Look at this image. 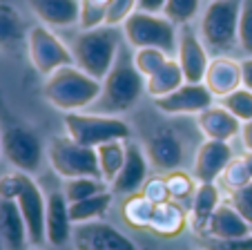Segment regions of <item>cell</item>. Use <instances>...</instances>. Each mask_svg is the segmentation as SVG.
<instances>
[{
    "instance_id": "obj_1",
    "label": "cell",
    "mask_w": 252,
    "mask_h": 250,
    "mask_svg": "<svg viewBox=\"0 0 252 250\" xmlns=\"http://www.w3.org/2000/svg\"><path fill=\"white\" fill-rule=\"evenodd\" d=\"M143 92H145V76L138 74L132 56L119 52L110 74L100 80V96L90 107V112L119 116L123 112H129L138 103Z\"/></svg>"
},
{
    "instance_id": "obj_2",
    "label": "cell",
    "mask_w": 252,
    "mask_h": 250,
    "mask_svg": "<svg viewBox=\"0 0 252 250\" xmlns=\"http://www.w3.org/2000/svg\"><path fill=\"white\" fill-rule=\"evenodd\" d=\"M123 29L119 27H96V29H81L71 38V56L74 65L90 74L92 78L103 80L110 74L116 56L121 52Z\"/></svg>"
},
{
    "instance_id": "obj_3",
    "label": "cell",
    "mask_w": 252,
    "mask_h": 250,
    "mask_svg": "<svg viewBox=\"0 0 252 250\" xmlns=\"http://www.w3.org/2000/svg\"><path fill=\"white\" fill-rule=\"evenodd\" d=\"M43 96L52 107L67 112H81L96 103L100 96V80L92 78L76 65H67L56 70L45 78Z\"/></svg>"
},
{
    "instance_id": "obj_4",
    "label": "cell",
    "mask_w": 252,
    "mask_h": 250,
    "mask_svg": "<svg viewBox=\"0 0 252 250\" xmlns=\"http://www.w3.org/2000/svg\"><path fill=\"white\" fill-rule=\"evenodd\" d=\"M63 125L71 141L87 147H98L107 141H129L134 137L127 121L96 112H67L63 114Z\"/></svg>"
},
{
    "instance_id": "obj_5",
    "label": "cell",
    "mask_w": 252,
    "mask_h": 250,
    "mask_svg": "<svg viewBox=\"0 0 252 250\" xmlns=\"http://www.w3.org/2000/svg\"><path fill=\"white\" fill-rule=\"evenodd\" d=\"M239 9L241 0H212L208 2L199 18V36L208 52L223 56L237 45Z\"/></svg>"
},
{
    "instance_id": "obj_6",
    "label": "cell",
    "mask_w": 252,
    "mask_h": 250,
    "mask_svg": "<svg viewBox=\"0 0 252 250\" xmlns=\"http://www.w3.org/2000/svg\"><path fill=\"white\" fill-rule=\"evenodd\" d=\"M125 43L134 49L141 47H157L163 49L167 56H176L179 47V27L163 14H150V11L136 9L123 25Z\"/></svg>"
},
{
    "instance_id": "obj_7",
    "label": "cell",
    "mask_w": 252,
    "mask_h": 250,
    "mask_svg": "<svg viewBox=\"0 0 252 250\" xmlns=\"http://www.w3.org/2000/svg\"><path fill=\"white\" fill-rule=\"evenodd\" d=\"M0 145H2V156L14 165V170L27 175L40 172L47 150L29 125L20 121H7L0 130Z\"/></svg>"
},
{
    "instance_id": "obj_8",
    "label": "cell",
    "mask_w": 252,
    "mask_h": 250,
    "mask_svg": "<svg viewBox=\"0 0 252 250\" xmlns=\"http://www.w3.org/2000/svg\"><path fill=\"white\" fill-rule=\"evenodd\" d=\"M47 161L61 179H74V177H98V179H103L96 147L81 145V143L71 141L67 134L49 139Z\"/></svg>"
},
{
    "instance_id": "obj_9",
    "label": "cell",
    "mask_w": 252,
    "mask_h": 250,
    "mask_svg": "<svg viewBox=\"0 0 252 250\" xmlns=\"http://www.w3.org/2000/svg\"><path fill=\"white\" fill-rule=\"evenodd\" d=\"M27 54L33 70L47 78L56 70L74 65L71 49L45 25H33L27 32Z\"/></svg>"
},
{
    "instance_id": "obj_10",
    "label": "cell",
    "mask_w": 252,
    "mask_h": 250,
    "mask_svg": "<svg viewBox=\"0 0 252 250\" xmlns=\"http://www.w3.org/2000/svg\"><path fill=\"white\" fill-rule=\"evenodd\" d=\"M71 246L76 250H138V246L125 232L100 219L74 226Z\"/></svg>"
},
{
    "instance_id": "obj_11",
    "label": "cell",
    "mask_w": 252,
    "mask_h": 250,
    "mask_svg": "<svg viewBox=\"0 0 252 250\" xmlns=\"http://www.w3.org/2000/svg\"><path fill=\"white\" fill-rule=\"evenodd\" d=\"M176 61L181 65L186 83H203L205 71L210 65V52L199 36V29L192 27V23L179 27V47H176Z\"/></svg>"
},
{
    "instance_id": "obj_12",
    "label": "cell",
    "mask_w": 252,
    "mask_h": 250,
    "mask_svg": "<svg viewBox=\"0 0 252 250\" xmlns=\"http://www.w3.org/2000/svg\"><path fill=\"white\" fill-rule=\"evenodd\" d=\"M16 203H18L20 214L25 219L32 246L47 244V239H45V208H47V201H45L43 190L33 181L32 175H25L23 188L16 197Z\"/></svg>"
},
{
    "instance_id": "obj_13",
    "label": "cell",
    "mask_w": 252,
    "mask_h": 250,
    "mask_svg": "<svg viewBox=\"0 0 252 250\" xmlns=\"http://www.w3.org/2000/svg\"><path fill=\"white\" fill-rule=\"evenodd\" d=\"M150 165L152 163L148 159V152L141 143L132 141V139L125 141V163L116 175V179L110 183V190L114 194H121V197L141 192L143 183L150 177Z\"/></svg>"
},
{
    "instance_id": "obj_14",
    "label": "cell",
    "mask_w": 252,
    "mask_h": 250,
    "mask_svg": "<svg viewBox=\"0 0 252 250\" xmlns=\"http://www.w3.org/2000/svg\"><path fill=\"white\" fill-rule=\"evenodd\" d=\"M157 109L167 116H183V114H199L205 107L214 105V94L205 87V83H183L179 90L170 92L167 96L154 99Z\"/></svg>"
},
{
    "instance_id": "obj_15",
    "label": "cell",
    "mask_w": 252,
    "mask_h": 250,
    "mask_svg": "<svg viewBox=\"0 0 252 250\" xmlns=\"http://www.w3.org/2000/svg\"><path fill=\"white\" fill-rule=\"evenodd\" d=\"M45 239L52 248H67L71 244L74 223L69 219V201L63 190H49L45 194Z\"/></svg>"
},
{
    "instance_id": "obj_16",
    "label": "cell",
    "mask_w": 252,
    "mask_h": 250,
    "mask_svg": "<svg viewBox=\"0 0 252 250\" xmlns=\"http://www.w3.org/2000/svg\"><path fill=\"white\" fill-rule=\"evenodd\" d=\"M234 152L228 141H214L205 139L199 145L192 163V175L199 183H217L223 175L225 165L232 161Z\"/></svg>"
},
{
    "instance_id": "obj_17",
    "label": "cell",
    "mask_w": 252,
    "mask_h": 250,
    "mask_svg": "<svg viewBox=\"0 0 252 250\" xmlns=\"http://www.w3.org/2000/svg\"><path fill=\"white\" fill-rule=\"evenodd\" d=\"M143 147L148 152L150 163H152L158 172L176 170V168H181L183 159H186V150H183L181 139L176 137L172 130L157 132Z\"/></svg>"
},
{
    "instance_id": "obj_18",
    "label": "cell",
    "mask_w": 252,
    "mask_h": 250,
    "mask_svg": "<svg viewBox=\"0 0 252 250\" xmlns=\"http://www.w3.org/2000/svg\"><path fill=\"white\" fill-rule=\"evenodd\" d=\"M203 83L214 94V99H221V96L243 87L241 61H237L232 56H214L208 65Z\"/></svg>"
},
{
    "instance_id": "obj_19",
    "label": "cell",
    "mask_w": 252,
    "mask_h": 250,
    "mask_svg": "<svg viewBox=\"0 0 252 250\" xmlns=\"http://www.w3.org/2000/svg\"><path fill=\"white\" fill-rule=\"evenodd\" d=\"M196 125H199L201 134L205 139H214V141H232L241 134V125L234 114H230L223 105L214 103L205 107L203 112L196 114Z\"/></svg>"
},
{
    "instance_id": "obj_20",
    "label": "cell",
    "mask_w": 252,
    "mask_h": 250,
    "mask_svg": "<svg viewBox=\"0 0 252 250\" xmlns=\"http://www.w3.org/2000/svg\"><path fill=\"white\" fill-rule=\"evenodd\" d=\"M40 25L49 29H65L78 25L81 0H27Z\"/></svg>"
},
{
    "instance_id": "obj_21",
    "label": "cell",
    "mask_w": 252,
    "mask_h": 250,
    "mask_svg": "<svg viewBox=\"0 0 252 250\" xmlns=\"http://www.w3.org/2000/svg\"><path fill=\"white\" fill-rule=\"evenodd\" d=\"M252 235V228L239 210L230 201H221V206L210 217L201 239H237V237Z\"/></svg>"
},
{
    "instance_id": "obj_22",
    "label": "cell",
    "mask_w": 252,
    "mask_h": 250,
    "mask_svg": "<svg viewBox=\"0 0 252 250\" xmlns=\"http://www.w3.org/2000/svg\"><path fill=\"white\" fill-rule=\"evenodd\" d=\"M188 226H190L188 210L181 206V201L170 199V201L158 203L154 208V214L148 230L154 232L157 237H161V239H174V237L183 235Z\"/></svg>"
},
{
    "instance_id": "obj_23",
    "label": "cell",
    "mask_w": 252,
    "mask_h": 250,
    "mask_svg": "<svg viewBox=\"0 0 252 250\" xmlns=\"http://www.w3.org/2000/svg\"><path fill=\"white\" fill-rule=\"evenodd\" d=\"M0 232L5 250H29V232L25 226V219L20 214V208L14 199H0Z\"/></svg>"
},
{
    "instance_id": "obj_24",
    "label": "cell",
    "mask_w": 252,
    "mask_h": 250,
    "mask_svg": "<svg viewBox=\"0 0 252 250\" xmlns=\"http://www.w3.org/2000/svg\"><path fill=\"white\" fill-rule=\"evenodd\" d=\"M190 228L196 237H203L205 226H208L210 217L214 214V210L221 206V190L217 183H199L196 185V192L190 199Z\"/></svg>"
},
{
    "instance_id": "obj_25",
    "label": "cell",
    "mask_w": 252,
    "mask_h": 250,
    "mask_svg": "<svg viewBox=\"0 0 252 250\" xmlns=\"http://www.w3.org/2000/svg\"><path fill=\"white\" fill-rule=\"evenodd\" d=\"M27 32L18 9L11 2L0 0V49L14 52L23 43L27 45Z\"/></svg>"
},
{
    "instance_id": "obj_26",
    "label": "cell",
    "mask_w": 252,
    "mask_h": 250,
    "mask_svg": "<svg viewBox=\"0 0 252 250\" xmlns=\"http://www.w3.org/2000/svg\"><path fill=\"white\" fill-rule=\"evenodd\" d=\"M186 83V76H183V70L179 65L174 56L167 58L152 76L145 78V94H150L152 99H161V96H167L170 92L179 90V87Z\"/></svg>"
},
{
    "instance_id": "obj_27",
    "label": "cell",
    "mask_w": 252,
    "mask_h": 250,
    "mask_svg": "<svg viewBox=\"0 0 252 250\" xmlns=\"http://www.w3.org/2000/svg\"><path fill=\"white\" fill-rule=\"evenodd\" d=\"M114 197L116 194L107 188V190H103V192L94 194V197H87V199H81V201L69 203L71 223L78 226V223H87V221H98V219L112 208Z\"/></svg>"
},
{
    "instance_id": "obj_28",
    "label": "cell",
    "mask_w": 252,
    "mask_h": 250,
    "mask_svg": "<svg viewBox=\"0 0 252 250\" xmlns=\"http://www.w3.org/2000/svg\"><path fill=\"white\" fill-rule=\"evenodd\" d=\"M154 208L157 206L143 192L127 194L123 199V206H121V219L129 228H134V230H148L154 214Z\"/></svg>"
},
{
    "instance_id": "obj_29",
    "label": "cell",
    "mask_w": 252,
    "mask_h": 250,
    "mask_svg": "<svg viewBox=\"0 0 252 250\" xmlns=\"http://www.w3.org/2000/svg\"><path fill=\"white\" fill-rule=\"evenodd\" d=\"M96 156H98V168L100 177L107 183L116 179V175L121 172L125 163V141H107L103 145L96 147Z\"/></svg>"
},
{
    "instance_id": "obj_30",
    "label": "cell",
    "mask_w": 252,
    "mask_h": 250,
    "mask_svg": "<svg viewBox=\"0 0 252 250\" xmlns=\"http://www.w3.org/2000/svg\"><path fill=\"white\" fill-rule=\"evenodd\" d=\"M107 190V181L98 177H74V179H63V194L69 203L81 201V199L94 197V194Z\"/></svg>"
},
{
    "instance_id": "obj_31",
    "label": "cell",
    "mask_w": 252,
    "mask_h": 250,
    "mask_svg": "<svg viewBox=\"0 0 252 250\" xmlns=\"http://www.w3.org/2000/svg\"><path fill=\"white\" fill-rule=\"evenodd\" d=\"M163 175H165V183H167V190H170V197L174 199V201L192 199V194L196 192L199 181L194 179L192 172H186V170H181V168H176V170L163 172Z\"/></svg>"
},
{
    "instance_id": "obj_32",
    "label": "cell",
    "mask_w": 252,
    "mask_h": 250,
    "mask_svg": "<svg viewBox=\"0 0 252 250\" xmlns=\"http://www.w3.org/2000/svg\"><path fill=\"white\" fill-rule=\"evenodd\" d=\"M219 105H223V107L228 109L230 114H234L241 123L252 121V92L248 90V87H239V90L221 96Z\"/></svg>"
},
{
    "instance_id": "obj_33",
    "label": "cell",
    "mask_w": 252,
    "mask_h": 250,
    "mask_svg": "<svg viewBox=\"0 0 252 250\" xmlns=\"http://www.w3.org/2000/svg\"><path fill=\"white\" fill-rule=\"evenodd\" d=\"M201 11V0H167L165 7H163V16L167 20L181 27V25H188L199 16Z\"/></svg>"
},
{
    "instance_id": "obj_34",
    "label": "cell",
    "mask_w": 252,
    "mask_h": 250,
    "mask_svg": "<svg viewBox=\"0 0 252 250\" xmlns=\"http://www.w3.org/2000/svg\"><path fill=\"white\" fill-rule=\"evenodd\" d=\"M250 181H252V177H250V172H248L246 159L234 154L232 161L225 165L223 175H221V185H223V188L228 190L230 194H232V192H237V190L246 188Z\"/></svg>"
},
{
    "instance_id": "obj_35",
    "label": "cell",
    "mask_w": 252,
    "mask_h": 250,
    "mask_svg": "<svg viewBox=\"0 0 252 250\" xmlns=\"http://www.w3.org/2000/svg\"><path fill=\"white\" fill-rule=\"evenodd\" d=\"M167 58H172V56H167L163 49H157V47H141V49H134V54H132L134 67H136L138 74H143L145 78L152 76Z\"/></svg>"
},
{
    "instance_id": "obj_36",
    "label": "cell",
    "mask_w": 252,
    "mask_h": 250,
    "mask_svg": "<svg viewBox=\"0 0 252 250\" xmlns=\"http://www.w3.org/2000/svg\"><path fill=\"white\" fill-rule=\"evenodd\" d=\"M107 5H110V0H81V18H78V27L81 29L103 27L105 16H107Z\"/></svg>"
},
{
    "instance_id": "obj_37",
    "label": "cell",
    "mask_w": 252,
    "mask_h": 250,
    "mask_svg": "<svg viewBox=\"0 0 252 250\" xmlns=\"http://www.w3.org/2000/svg\"><path fill=\"white\" fill-rule=\"evenodd\" d=\"M237 45L246 56H252V0H241L237 27Z\"/></svg>"
},
{
    "instance_id": "obj_38",
    "label": "cell",
    "mask_w": 252,
    "mask_h": 250,
    "mask_svg": "<svg viewBox=\"0 0 252 250\" xmlns=\"http://www.w3.org/2000/svg\"><path fill=\"white\" fill-rule=\"evenodd\" d=\"M136 9H138L136 0H110L107 16H105V25H107V27H121Z\"/></svg>"
},
{
    "instance_id": "obj_39",
    "label": "cell",
    "mask_w": 252,
    "mask_h": 250,
    "mask_svg": "<svg viewBox=\"0 0 252 250\" xmlns=\"http://www.w3.org/2000/svg\"><path fill=\"white\" fill-rule=\"evenodd\" d=\"M141 192L145 194V197L150 199V201L154 203V206H158V203H165L170 201V190H167V183H165V175H152L148 177V181L143 183Z\"/></svg>"
},
{
    "instance_id": "obj_40",
    "label": "cell",
    "mask_w": 252,
    "mask_h": 250,
    "mask_svg": "<svg viewBox=\"0 0 252 250\" xmlns=\"http://www.w3.org/2000/svg\"><path fill=\"white\" fill-rule=\"evenodd\" d=\"M230 203L237 208L239 214H241L252 228V181L246 185V188H241V190L230 194Z\"/></svg>"
},
{
    "instance_id": "obj_41",
    "label": "cell",
    "mask_w": 252,
    "mask_h": 250,
    "mask_svg": "<svg viewBox=\"0 0 252 250\" xmlns=\"http://www.w3.org/2000/svg\"><path fill=\"white\" fill-rule=\"evenodd\" d=\"M27 172H20V170H11L7 175L0 177V199H14L18 197L20 188H23V179Z\"/></svg>"
},
{
    "instance_id": "obj_42",
    "label": "cell",
    "mask_w": 252,
    "mask_h": 250,
    "mask_svg": "<svg viewBox=\"0 0 252 250\" xmlns=\"http://www.w3.org/2000/svg\"><path fill=\"white\" fill-rule=\"evenodd\" d=\"M203 250H252V235L237 239H203Z\"/></svg>"
},
{
    "instance_id": "obj_43",
    "label": "cell",
    "mask_w": 252,
    "mask_h": 250,
    "mask_svg": "<svg viewBox=\"0 0 252 250\" xmlns=\"http://www.w3.org/2000/svg\"><path fill=\"white\" fill-rule=\"evenodd\" d=\"M167 0H136V7L141 11H150V14H163Z\"/></svg>"
},
{
    "instance_id": "obj_44",
    "label": "cell",
    "mask_w": 252,
    "mask_h": 250,
    "mask_svg": "<svg viewBox=\"0 0 252 250\" xmlns=\"http://www.w3.org/2000/svg\"><path fill=\"white\" fill-rule=\"evenodd\" d=\"M241 78H243V87H248L252 92V56L241 61Z\"/></svg>"
},
{
    "instance_id": "obj_45",
    "label": "cell",
    "mask_w": 252,
    "mask_h": 250,
    "mask_svg": "<svg viewBox=\"0 0 252 250\" xmlns=\"http://www.w3.org/2000/svg\"><path fill=\"white\" fill-rule=\"evenodd\" d=\"M241 143H243V147H246L248 152H252V121H248V123H243L241 125Z\"/></svg>"
},
{
    "instance_id": "obj_46",
    "label": "cell",
    "mask_w": 252,
    "mask_h": 250,
    "mask_svg": "<svg viewBox=\"0 0 252 250\" xmlns=\"http://www.w3.org/2000/svg\"><path fill=\"white\" fill-rule=\"evenodd\" d=\"M243 159H246L248 172H250V177H252V152H248V150H246V154H243Z\"/></svg>"
},
{
    "instance_id": "obj_47",
    "label": "cell",
    "mask_w": 252,
    "mask_h": 250,
    "mask_svg": "<svg viewBox=\"0 0 252 250\" xmlns=\"http://www.w3.org/2000/svg\"><path fill=\"white\" fill-rule=\"evenodd\" d=\"M0 250H5V244H2V232H0Z\"/></svg>"
},
{
    "instance_id": "obj_48",
    "label": "cell",
    "mask_w": 252,
    "mask_h": 250,
    "mask_svg": "<svg viewBox=\"0 0 252 250\" xmlns=\"http://www.w3.org/2000/svg\"><path fill=\"white\" fill-rule=\"evenodd\" d=\"M0 156H2V145H0Z\"/></svg>"
},
{
    "instance_id": "obj_49",
    "label": "cell",
    "mask_w": 252,
    "mask_h": 250,
    "mask_svg": "<svg viewBox=\"0 0 252 250\" xmlns=\"http://www.w3.org/2000/svg\"><path fill=\"white\" fill-rule=\"evenodd\" d=\"M183 250H192V248H183Z\"/></svg>"
}]
</instances>
